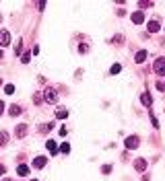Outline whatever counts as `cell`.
Instances as JSON below:
<instances>
[{"label":"cell","mask_w":165,"mask_h":181,"mask_svg":"<svg viewBox=\"0 0 165 181\" xmlns=\"http://www.w3.org/2000/svg\"><path fill=\"white\" fill-rule=\"evenodd\" d=\"M44 99H45L48 103H56V101H58V93H56V88H50V87H48V88L44 91Z\"/></svg>","instance_id":"obj_1"},{"label":"cell","mask_w":165,"mask_h":181,"mask_svg":"<svg viewBox=\"0 0 165 181\" xmlns=\"http://www.w3.org/2000/svg\"><path fill=\"white\" fill-rule=\"evenodd\" d=\"M10 43V33L6 29H0V48H6Z\"/></svg>","instance_id":"obj_2"},{"label":"cell","mask_w":165,"mask_h":181,"mask_svg":"<svg viewBox=\"0 0 165 181\" xmlns=\"http://www.w3.org/2000/svg\"><path fill=\"white\" fill-rule=\"evenodd\" d=\"M155 72L159 74V76H165V58L155 60Z\"/></svg>","instance_id":"obj_3"},{"label":"cell","mask_w":165,"mask_h":181,"mask_svg":"<svg viewBox=\"0 0 165 181\" xmlns=\"http://www.w3.org/2000/svg\"><path fill=\"white\" fill-rule=\"evenodd\" d=\"M126 148H138V136H128L126 138Z\"/></svg>","instance_id":"obj_4"},{"label":"cell","mask_w":165,"mask_h":181,"mask_svg":"<svg viewBox=\"0 0 165 181\" xmlns=\"http://www.w3.org/2000/svg\"><path fill=\"white\" fill-rule=\"evenodd\" d=\"M45 163H48V158H45V157H35L33 167H35V169H44V167H45Z\"/></svg>","instance_id":"obj_5"},{"label":"cell","mask_w":165,"mask_h":181,"mask_svg":"<svg viewBox=\"0 0 165 181\" xmlns=\"http://www.w3.org/2000/svg\"><path fill=\"white\" fill-rule=\"evenodd\" d=\"M132 23H136V25H140V23H145V13H134L132 15Z\"/></svg>","instance_id":"obj_6"},{"label":"cell","mask_w":165,"mask_h":181,"mask_svg":"<svg viewBox=\"0 0 165 181\" xmlns=\"http://www.w3.org/2000/svg\"><path fill=\"white\" fill-rule=\"evenodd\" d=\"M17 138H25V134H27V123H21L19 128H17Z\"/></svg>","instance_id":"obj_7"},{"label":"cell","mask_w":165,"mask_h":181,"mask_svg":"<svg viewBox=\"0 0 165 181\" xmlns=\"http://www.w3.org/2000/svg\"><path fill=\"white\" fill-rule=\"evenodd\" d=\"M134 167H136V171H145V169H147V161H145V158H136Z\"/></svg>","instance_id":"obj_8"},{"label":"cell","mask_w":165,"mask_h":181,"mask_svg":"<svg viewBox=\"0 0 165 181\" xmlns=\"http://www.w3.org/2000/svg\"><path fill=\"white\" fill-rule=\"evenodd\" d=\"M21 111H23V109H21L19 105H17V103H15V105H10V109H8V113H10V115H13V118H17V115H21Z\"/></svg>","instance_id":"obj_9"},{"label":"cell","mask_w":165,"mask_h":181,"mask_svg":"<svg viewBox=\"0 0 165 181\" xmlns=\"http://www.w3.org/2000/svg\"><path fill=\"white\" fill-rule=\"evenodd\" d=\"M45 148H48L52 154H56V152H58V146H56V142H54V140H48V142H45Z\"/></svg>","instance_id":"obj_10"},{"label":"cell","mask_w":165,"mask_h":181,"mask_svg":"<svg viewBox=\"0 0 165 181\" xmlns=\"http://www.w3.org/2000/svg\"><path fill=\"white\" fill-rule=\"evenodd\" d=\"M56 118H58V119H66V118H68V109L60 107L58 111H56Z\"/></svg>","instance_id":"obj_11"},{"label":"cell","mask_w":165,"mask_h":181,"mask_svg":"<svg viewBox=\"0 0 165 181\" xmlns=\"http://www.w3.org/2000/svg\"><path fill=\"white\" fill-rule=\"evenodd\" d=\"M140 101H142V105H147V107H151V103H153V99H151V95L142 93V95H140Z\"/></svg>","instance_id":"obj_12"},{"label":"cell","mask_w":165,"mask_h":181,"mask_svg":"<svg viewBox=\"0 0 165 181\" xmlns=\"http://www.w3.org/2000/svg\"><path fill=\"white\" fill-rule=\"evenodd\" d=\"M136 62H138V64H142V62H145V60H147V52H145V49H140V52H138V54H136Z\"/></svg>","instance_id":"obj_13"},{"label":"cell","mask_w":165,"mask_h":181,"mask_svg":"<svg viewBox=\"0 0 165 181\" xmlns=\"http://www.w3.org/2000/svg\"><path fill=\"white\" fill-rule=\"evenodd\" d=\"M17 173H19V175H23V177H25V175H29V167H27V165H19Z\"/></svg>","instance_id":"obj_14"},{"label":"cell","mask_w":165,"mask_h":181,"mask_svg":"<svg viewBox=\"0 0 165 181\" xmlns=\"http://www.w3.org/2000/svg\"><path fill=\"white\" fill-rule=\"evenodd\" d=\"M149 31H151V33H157V31H159V23H157V21H151V23H149Z\"/></svg>","instance_id":"obj_15"},{"label":"cell","mask_w":165,"mask_h":181,"mask_svg":"<svg viewBox=\"0 0 165 181\" xmlns=\"http://www.w3.org/2000/svg\"><path fill=\"white\" fill-rule=\"evenodd\" d=\"M52 128H54V123H44V126L39 128V132H41V134H45V132H50Z\"/></svg>","instance_id":"obj_16"},{"label":"cell","mask_w":165,"mask_h":181,"mask_svg":"<svg viewBox=\"0 0 165 181\" xmlns=\"http://www.w3.org/2000/svg\"><path fill=\"white\" fill-rule=\"evenodd\" d=\"M6 140H8V134H6V132H0V146H4Z\"/></svg>","instance_id":"obj_17"},{"label":"cell","mask_w":165,"mask_h":181,"mask_svg":"<svg viewBox=\"0 0 165 181\" xmlns=\"http://www.w3.org/2000/svg\"><path fill=\"white\" fill-rule=\"evenodd\" d=\"M120 70H122V66H120V64H114V66H111V70H110V72H111V74H118V72H120Z\"/></svg>","instance_id":"obj_18"},{"label":"cell","mask_w":165,"mask_h":181,"mask_svg":"<svg viewBox=\"0 0 165 181\" xmlns=\"http://www.w3.org/2000/svg\"><path fill=\"white\" fill-rule=\"evenodd\" d=\"M4 93H6V95H13V93H15V87H13V84H6V87H4Z\"/></svg>","instance_id":"obj_19"},{"label":"cell","mask_w":165,"mask_h":181,"mask_svg":"<svg viewBox=\"0 0 165 181\" xmlns=\"http://www.w3.org/2000/svg\"><path fill=\"white\" fill-rule=\"evenodd\" d=\"M79 52H80V54H87V52H89V45L80 43V45H79Z\"/></svg>","instance_id":"obj_20"},{"label":"cell","mask_w":165,"mask_h":181,"mask_svg":"<svg viewBox=\"0 0 165 181\" xmlns=\"http://www.w3.org/2000/svg\"><path fill=\"white\" fill-rule=\"evenodd\" d=\"M29 60H31V54H29V52H27V54H23V58H21V62H23V64H27V62H29Z\"/></svg>","instance_id":"obj_21"},{"label":"cell","mask_w":165,"mask_h":181,"mask_svg":"<svg viewBox=\"0 0 165 181\" xmlns=\"http://www.w3.org/2000/svg\"><path fill=\"white\" fill-rule=\"evenodd\" d=\"M21 52H23V43L19 41V43L15 45V56H17V54H21Z\"/></svg>","instance_id":"obj_22"},{"label":"cell","mask_w":165,"mask_h":181,"mask_svg":"<svg viewBox=\"0 0 165 181\" xmlns=\"http://www.w3.org/2000/svg\"><path fill=\"white\" fill-rule=\"evenodd\" d=\"M60 150L64 152V154H68V152H70V146H68V144H66V142H64V144H62V146H60Z\"/></svg>","instance_id":"obj_23"},{"label":"cell","mask_w":165,"mask_h":181,"mask_svg":"<svg viewBox=\"0 0 165 181\" xmlns=\"http://www.w3.org/2000/svg\"><path fill=\"white\" fill-rule=\"evenodd\" d=\"M33 101H35V103H37V105H39V103H41V101H44V99H41V95H39V93H37V95H33Z\"/></svg>","instance_id":"obj_24"},{"label":"cell","mask_w":165,"mask_h":181,"mask_svg":"<svg viewBox=\"0 0 165 181\" xmlns=\"http://www.w3.org/2000/svg\"><path fill=\"white\" fill-rule=\"evenodd\" d=\"M157 88H159V91H165V83H163V80H159V83H157Z\"/></svg>","instance_id":"obj_25"},{"label":"cell","mask_w":165,"mask_h":181,"mask_svg":"<svg viewBox=\"0 0 165 181\" xmlns=\"http://www.w3.org/2000/svg\"><path fill=\"white\" fill-rule=\"evenodd\" d=\"M4 173H6V167H4V165H0V175H4Z\"/></svg>","instance_id":"obj_26"},{"label":"cell","mask_w":165,"mask_h":181,"mask_svg":"<svg viewBox=\"0 0 165 181\" xmlns=\"http://www.w3.org/2000/svg\"><path fill=\"white\" fill-rule=\"evenodd\" d=\"M2 113H4V103L0 101V115H2Z\"/></svg>","instance_id":"obj_27"},{"label":"cell","mask_w":165,"mask_h":181,"mask_svg":"<svg viewBox=\"0 0 165 181\" xmlns=\"http://www.w3.org/2000/svg\"><path fill=\"white\" fill-rule=\"evenodd\" d=\"M2 58H4V54H2V49H0V60H2Z\"/></svg>","instance_id":"obj_28"},{"label":"cell","mask_w":165,"mask_h":181,"mask_svg":"<svg viewBox=\"0 0 165 181\" xmlns=\"http://www.w3.org/2000/svg\"><path fill=\"white\" fill-rule=\"evenodd\" d=\"M2 181H10V179H2Z\"/></svg>","instance_id":"obj_29"},{"label":"cell","mask_w":165,"mask_h":181,"mask_svg":"<svg viewBox=\"0 0 165 181\" xmlns=\"http://www.w3.org/2000/svg\"><path fill=\"white\" fill-rule=\"evenodd\" d=\"M0 84H2V78H0Z\"/></svg>","instance_id":"obj_30"},{"label":"cell","mask_w":165,"mask_h":181,"mask_svg":"<svg viewBox=\"0 0 165 181\" xmlns=\"http://www.w3.org/2000/svg\"><path fill=\"white\" fill-rule=\"evenodd\" d=\"M0 21H2V19H0Z\"/></svg>","instance_id":"obj_31"},{"label":"cell","mask_w":165,"mask_h":181,"mask_svg":"<svg viewBox=\"0 0 165 181\" xmlns=\"http://www.w3.org/2000/svg\"><path fill=\"white\" fill-rule=\"evenodd\" d=\"M33 181H35V179H33Z\"/></svg>","instance_id":"obj_32"}]
</instances>
